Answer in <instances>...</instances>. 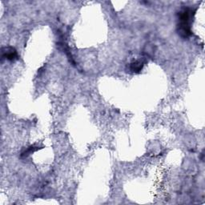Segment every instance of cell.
Wrapping results in <instances>:
<instances>
[{
	"label": "cell",
	"mask_w": 205,
	"mask_h": 205,
	"mask_svg": "<svg viewBox=\"0 0 205 205\" xmlns=\"http://www.w3.org/2000/svg\"><path fill=\"white\" fill-rule=\"evenodd\" d=\"M17 57V53L12 47H7L5 51H2V58H6L9 60H13Z\"/></svg>",
	"instance_id": "6da1fadb"
},
{
	"label": "cell",
	"mask_w": 205,
	"mask_h": 205,
	"mask_svg": "<svg viewBox=\"0 0 205 205\" xmlns=\"http://www.w3.org/2000/svg\"><path fill=\"white\" fill-rule=\"evenodd\" d=\"M142 68H143V63L140 62H135L133 63H132L131 65V70L135 72H138L139 71H141Z\"/></svg>",
	"instance_id": "7a4b0ae2"
}]
</instances>
